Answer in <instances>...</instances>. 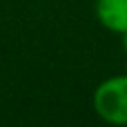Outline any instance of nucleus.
Instances as JSON below:
<instances>
[{
  "mask_svg": "<svg viewBox=\"0 0 127 127\" xmlns=\"http://www.w3.org/2000/svg\"><path fill=\"white\" fill-rule=\"evenodd\" d=\"M93 109L111 125H127V73L111 75L95 87Z\"/></svg>",
  "mask_w": 127,
  "mask_h": 127,
  "instance_id": "obj_1",
  "label": "nucleus"
},
{
  "mask_svg": "<svg viewBox=\"0 0 127 127\" xmlns=\"http://www.w3.org/2000/svg\"><path fill=\"white\" fill-rule=\"evenodd\" d=\"M95 16L109 32H127V0H95Z\"/></svg>",
  "mask_w": 127,
  "mask_h": 127,
  "instance_id": "obj_2",
  "label": "nucleus"
},
{
  "mask_svg": "<svg viewBox=\"0 0 127 127\" xmlns=\"http://www.w3.org/2000/svg\"><path fill=\"white\" fill-rule=\"evenodd\" d=\"M121 44H123V50H125V54H127V32L121 34Z\"/></svg>",
  "mask_w": 127,
  "mask_h": 127,
  "instance_id": "obj_3",
  "label": "nucleus"
}]
</instances>
